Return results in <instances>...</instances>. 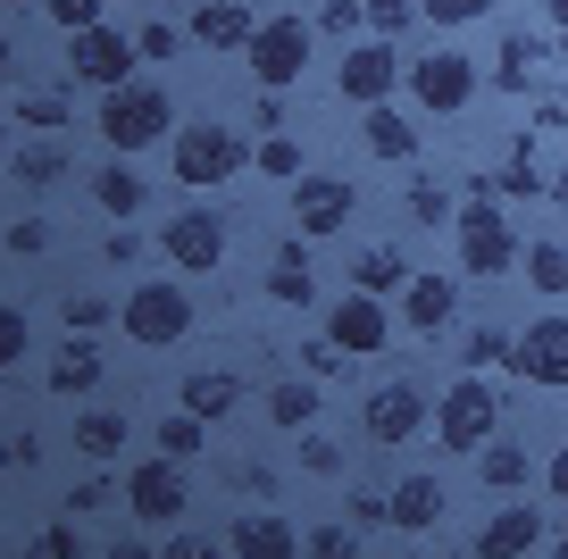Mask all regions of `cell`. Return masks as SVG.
<instances>
[{
    "label": "cell",
    "instance_id": "obj_51",
    "mask_svg": "<svg viewBox=\"0 0 568 559\" xmlns=\"http://www.w3.org/2000/svg\"><path fill=\"white\" fill-rule=\"evenodd\" d=\"M302 367L326 385V376H352V350H335V343H302Z\"/></svg>",
    "mask_w": 568,
    "mask_h": 559
},
{
    "label": "cell",
    "instance_id": "obj_6",
    "mask_svg": "<svg viewBox=\"0 0 568 559\" xmlns=\"http://www.w3.org/2000/svg\"><path fill=\"white\" fill-rule=\"evenodd\" d=\"M402 84H409L402 51H393V42H376V34H368V42H352V51L335 59V92H343L352 109H385Z\"/></svg>",
    "mask_w": 568,
    "mask_h": 559
},
{
    "label": "cell",
    "instance_id": "obj_4",
    "mask_svg": "<svg viewBox=\"0 0 568 559\" xmlns=\"http://www.w3.org/2000/svg\"><path fill=\"white\" fill-rule=\"evenodd\" d=\"M118 326H125L134 350H176L184 334H193V301H184V284H134Z\"/></svg>",
    "mask_w": 568,
    "mask_h": 559
},
{
    "label": "cell",
    "instance_id": "obj_36",
    "mask_svg": "<svg viewBox=\"0 0 568 559\" xmlns=\"http://www.w3.org/2000/svg\"><path fill=\"white\" fill-rule=\"evenodd\" d=\"M409 217H418V226H452V184H435V175H418V184H409Z\"/></svg>",
    "mask_w": 568,
    "mask_h": 559
},
{
    "label": "cell",
    "instance_id": "obj_21",
    "mask_svg": "<svg viewBox=\"0 0 568 559\" xmlns=\"http://www.w3.org/2000/svg\"><path fill=\"white\" fill-rule=\"evenodd\" d=\"M452 518V485H435V476H402L393 485V526L402 535H426V526Z\"/></svg>",
    "mask_w": 568,
    "mask_h": 559
},
{
    "label": "cell",
    "instance_id": "obj_44",
    "mask_svg": "<svg viewBox=\"0 0 568 559\" xmlns=\"http://www.w3.org/2000/svg\"><path fill=\"white\" fill-rule=\"evenodd\" d=\"M426 9V26H477V18H494V0H418Z\"/></svg>",
    "mask_w": 568,
    "mask_h": 559
},
{
    "label": "cell",
    "instance_id": "obj_12",
    "mask_svg": "<svg viewBox=\"0 0 568 559\" xmlns=\"http://www.w3.org/2000/svg\"><path fill=\"white\" fill-rule=\"evenodd\" d=\"M160 251L184 267V276H210V267L226 260V217H217V210H176L160 226Z\"/></svg>",
    "mask_w": 568,
    "mask_h": 559
},
{
    "label": "cell",
    "instance_id": "obj_62",
    "mask_svg": "<svg viewBox=\"0 0 568 559\" xmlns=\"http://www.w3.org/2000/svg\"><path fill=\"white\" fill-rule=\"evenodd\" d=\"M9 9H26V0H9Z\"/></svg>",
    "mask_w": 568,
    "mask_h": 559
},
{
    "label": "cell",
    "instance_id": "obj_46",
    "mask_svg": "<svg viewBox=\"0 0 568 559\" xmlns=\"http://www.w3.org/2000/svg\"><path fill=\"white\" fill-rule=\"evenodd\" d=\"M109 317H118V301H101V293H75V301H68V326H75V334H101Z\"/></svg>",
    "mask_w": 568,
    "mask_h": 559
},
{
    "label": "cell",
    "instance_id": "obj_1",
    "mask_svg": "<svg viewBox=\"0 0 568 559\" xmlns=\"http://www.w3.org/2000/svg\"><path fill=\"white\" fill-rule=\"evenodd\" d=\"M452 234H460V267L468 276H510L527 251H518V226H510V210L494 201V175H477L468 184V201H460V217H452Z\"/></svg>",
    "mask_w": 568,
    "mask_h": 559
},
{
    "label": "cell",
    "instance_id": "obj_45",
    "mask_svg": "<svg viewBox=\"0 0 568 559\" xmlns=\"http://www.w3.org/2000/svg\"><path fill=\"white\" fill-rule=\"evenodd\" d=\"M302 468H310V476H343V443L310 426V435H302Z\"/></svg>",
    "mask_w": 568,
    "mask_h": 559
},
{
    "label": "cell",
    "instance_id": "obj_38",
    "mask_svg": "<svg viewBox=\"0 0 568 559\" xmlns=\"http://www.w3.org/2000/svg\"><path fill=\"white\" fill-rule=\"evenodd\" d=\"M59 175H68V151H59V134L34 142V151H18V184H59Z\"/></svg>",
    "mask_w": 568,
    "mask_h": 559
},
{
    "label": "cell",
    "instance_id": "obj_37",
    "mask_svg": "<svg viewBox=\"0 0 568 559\" xmlns=\"http://www.w3.org/2000/svg\"><path fill=\"white\" fill-rule=\"evenodd\" d=\"M42 9H51V26L59 34H92V26H109V0H42Z\"/></svg>",
    "mask_w": 568,
    "mask_h": 559
},
{
    "label": "cell",
    "instance_id": "obj_9",
    "mask_svg": "<svg viewBox=\"0 0 568 559\" xmlns=\"http://www.w3.org/2000/svg\"><path fill=\"white\" fill-rule=\"evenodd\" d=\"M184 492H193V485H184V459H168V451L125 468V509H134L142 526H176L184 518Z\"/></svg>",
    "mask_w": 568,
    "mask_h": 559
},
{
    "label": "cell",
    "instance_id": "obj_30",
    "mask_svg": "<svg viewBox=\"0 0 568 559\" xmlns=\"http://www.w3.org/2000/svg\"><path fill=\"white\" fill-rule=\"evenodd\" d=\"M92 201H101V217H134L142 201H151V184H142V175L125 167V159H109V167L92 175Z\"/></svg>",
    "mask_w": 568,
    "mask_h": 559
},
{
    "label": "cell",
    "instance_id": "obj_13",
    "mask_svg": "<svg viewBox=\"0 0 568 559\" xmlns=\"http://www.w3.org/2000/svg\"><path fill=\"white\" fill-rule=\"evenodd\" d=\"M510 376H527V385H544V393H568V317H535V326H518Z\"/></svg>",
    "mask_w": 568,
    "mask_h": 559
},
{
    "label": "cell",
    "instance_id": "obj_27",
    "mask_svg": "<svg viewBox=\"0 0 568 559\" xmlns=\"http://www.w3.org/2000/svg\"><path fill=\"white\" fill-rule=\"evenodd\" d=\"M359 134H368L376 159H418V125H409L393 101H385V109H359Z\"/></svg>",
    "mask_w": 568,
    "mask_h": 559
},
{
    "label": "cell",
    "instance_id": "obj_2",
    "mask_svg": "<svg viewBox=\"0 0 568 559\" xmlns=\"http://www.w3.org/2000/svg\"><path fill=\"white\" fill-rule=\"evenodd\" d=\"M101 142L109 151H160V142H176V101H168V84H118L101 92Z\"/></svg>",
    "mask_w": 568,
    "mask_h": 559
},
{
    "label": "cell",
    "instance_id": "obj_16",
    "mask_svg": "<svg viewBox=\"0 0 568 559\" xmlns=\"http://www.w3.org/2000/svg\"><path fill=\"white\" fill-rule=\"evenodd\" d=\"M452 309H460V284H452L444 267H418V276L402 284V326L409 334H444Z\"/></svg>",
    "mask_w": 568,
    "mask_h": 559
},
{
    "label": "cell",
    "instance_id": "obj_35",
    "mask_svg": "<svg viewBox=\"0 0 568 559\" xmlns=\"http://www.w3.org/2000/svg\"><path fill=\"white\" fill-rule=\"evenodd\" d=\"M201 443H210V418H193V409L160 418V451H168V459H184V468H193V459H201Z\"/></svg>",
    "mask_w": 568,
    "mask_h": 559
},
{
    "label": "cell",
    "instance_id": "obj_60",
    "mask_svg": "<svg viewBox=\"0 0 568 559\" xmlns=\"http://www.w3.org/2000/svg\"><path fill=\"white\" fill-rule=\"evenodd\" d=\"M560 101H568V68H560Z\"/></svg>",
    "mask_w": 568,
    "mask_h": 559
},
{
    "label": "cell",
    "instance_id": "obj_48",
    "mask_svg": "<svg viewBox=\"0 0 568 559\" xmlns=\"http://www.w3.org/2000/svg\"><path fill=\"white\" fill-rule=\"evenodd\" d=\"M368 26V0H326L318 9V34H359Z\"/></svg>",
    "mask_w": 568,
    "mask_h": 559
},
{
    "label": "cell",
    "instance_id": "obj_15",
    "mask_svg": "<svg viewBox=\"0 0 568 559\" xmlns=\"http://www.w3.org/2000/svg\"><path fill=\"white\" fill-rule=\"evenodd\" d=\"M326 343L352 350V359L385 350V301H376V293H343L335 309H326Z\"/></svg>",
    "mask_w": 568,
    "mask_h": 559
},
{
    "label": "cell",
    "instance_id": "obj_5",
    "mask_svg": "<svg viewBox=\"0 0 568 559\" xmlns=\"http://www.w3.org/2000/svg\"><path fill=\"white\" fill-rule=\"evenodd\" d=\"M494 435H501V393L477 385V376H460V385L435 402V443H444V451H485Z\"/></svg>",
    "mask_w": 568,
    "mask_h": 559
},
{
    "label": "cell",
    "instance_id": "obj_56",
    "mask_svg": "<svg viewBox=\"0 0 568 559\" xmlns=\"http://www.w3.org/2000/svg\"><path fill=\"white\" fill-rule=\"evenodd\" d=\"M101 559H168V551H151V542H109Z\"/></svg>",
    "mask_w": 568,
    "mask_h": 559
},
{
    "label": "cell",
    "instance_id": "obj_23",
    "mask_svg": "<svg viewBox=\"0 0 568 559\" xmlns=\"http://www.w3.org/2000/svg\"><path fill=\"white\" fill-rule=\"evenodd\" d=\"M234 559H302V535H293V526H284V518H267V509H260V518H234Z\"/></svg>",
    "mask_w": 568,
    "mask_h": 559
},
{
    "label": "cell",
    "instance_id": "obj_3",
    "mask_svg": "<svg viewBox=\"0 0 568 559\" xmlns=\"http://www.w3.org/2000/svg\"><path fill=\"white\" fill-rule=\"evenodd\" d=\"M168 167H176L184 193H217V184H234V175L251 167V142L234 134V125H217V118H193L176 134V151H168Z\"/></svg>",
    "mask_w": 568,
    "mask_h": 559
},
{
    "label": "cell",
    "instance_id": "obj_39",
    "mask_svg": "<svg viewBox=\"0 0 568 559\" xmlns=\"http://www.w3.org/2000/svg\"><path fill=\"white\" fill-rule=\"evenodd\" d=\"M468 367H510L518 359V334H501V326H477L468 334V350H460Z\"/></svg>",
    "mask_w": 568,
    "mask_h": 559
},
{
    "label": "cell",
    "instance_id": "obj_10",
    "mask_svg": "<svg viewBox=\"0 0 568 559\" xmlns=\"http://www.w3.org/2000/svg\"><path fill=\"white\" fill-rule=\"evenodd\" d=\"M134 68H142V51H134V34H118V26H92V34L68 42V75L75 84L118 92V84H134Z\"/></svg>",
    "mask_w": 568,
    "mask_h": 559
},
{
    "label": "cell",
    "instance_id": "obj_11",
    "mask_svg": "<svg viewBox=\"0 0 568 559\" xmlns=\"http://www.w3.org/2000/svg\"><path fill=\"white\" fill-rule=\"evenodd\" d=\"M352 210H359L352 175H318V167H310L302 184H293V234H310V243L343 234V226H352Z\"/></svg>",
    "mask_w": 568,
    "mask_h": 559
},
{
    "label": "cell",
    "instance_id": "obj_61",
    "mask_svg": "<svg viewBox=\"0 0 568 559\" xmlns=\"http://www.w3.org/2000/svg\"><path fill=\"white\" fill-rule=\"evenodd\" d=\"M176 9H201V0H176Z\"/></svg>",
    "mask_w": 568,
    "mask_h": 559
},
{
    "label": "cell",
    "instance_id": "obj_7",
    "mask_svg": "<svg viewBox=\"0 0 568 559\" xmlns=\"http://www.w3.org/2000/svg\"><path fill=\"white\" fill-rule=\"evenodd\" d=\"M310 51H318L310 18H267V26H260V42L243 51V59H251V84H260V92H284V84H302Z\"/></svg>",
    "mask_w": 568,
    "mask_h": 559
},
{
    "label": "cell",
    "instance_id": "obj_43",
    "mask_svg": "<svg viewBox=\"0 0 568 559\" xmlns=\"http://www.w3.org/2000/svg\"><path fill=\"white\" fill-rule=\"evenodd\" d=\"M302 559H359V535L352 526H318V535H302Z\"/></svg>",
    "mask_w": 568,
    "mask_h": 559
},
{
    "label": "cell",
    "instance_id": "obj_41",
    "mask_svg": "<svg viewBox=\"0 0 568 559\" xmlns=\"http://www.w3.org/2000/svg\"><path fill=\"white\" fill-rule=\"evenodd\" d=\"M134 51L151 59V68H168V59L184 51V34H176V26H168V18H151V26H134Z\"/></svg>",
    "mask_w": 568,
    "mask_h": 559
},
{
    "label": "cell",
    "instance_id": "obj_24",
    "mask_svg": "<svg viewBox=\"0 0 568 559\" xmlns=\"http://www.w3.org/2000/svg\"><path fill=\"white\" fill-rule=\"evenodd\" d=\"M318 418H326V402H318V376H293V385H267V426H284V435H310Z\"/></svg>",
    "mask_w": 568,
    "mask_h": 559
},
{
    "label": "cell",
    "instance_id": "obj_25",
    "mask_svg": "<svg viewBox=\"0 0 568 559\" xmlns=\"http://www.w3.org/2000/svg\"><path fill=\"white\" fill-rule=\"evenodd\" d=\"M477 485H485V492H518V485H535V459H527V443L494 435V443L477 451Z\"/></svg>",
    "mask_w": 568,
    "mask_h": 559
},
{
    "label": "cell",
    "instance_id": "obj_47",
    "mask_svg": "<svg viewBox=\"0 0 568 559\" xmlns=\"http://www.w3.org/2000/svg\"><path fill=\"white\" fill-rule=\"evenodd\" d=\"M26 343H34V334H26V309L9 301V309H0V367H18V359H26Z\"/></svg>",
    "mask_w": 568,
    "mask_h": 559
},
{
    "label": "cell",
    "instance_id": "obj_50",
    "mask_svg": "<svg viewBox=\"0 0 568 559\" xmlns=\"http://www.w3.org/2000/svg\"><path fill=\"white\" fill-rule=\"evenodd\" d=\"M42 251H51V226H42V217H18V226H9V260H42Z\"/></svg>",
    "mask_w": 568,
    "mask_h": 559
},
{
    "label": "cell",
    "instance_id": "obj_32",
    "mask_svg": "<svg viewBox=\"0 0 568 559\" xmlns=\"http://www.w3.org/2000/svg\"><path fill=\"white\" fill-rule=\"evenodd\" d=\"M544 184H551V175L535 167V142H518V151L494 167V201H527V193H544Z\"/></svg>",
    "mask_w": 568,
    "mask_h": 559
},
{
    "label": "cell",
    "instance_id": "obj_59",
    "mask_svg": "<svg viewBox=\"0 0 568 559\" xmlns=\"http://www.w3.org/2000/svg\"><path fill=\"white\" fill-rule=\"evenodd\" d=\"M551 559H568V535H560V542H551Z\"/></svg>",
    "mask_w": 568,
    "mask_h": 559
},
{
    "label": "cell",
    "instance_id": "obj_26",
    "mask_svg": "<svg viewBox=\"0 0 568 559\" xmlns=\"http://www.w3.org/2000/svg\"><path fill=\"white\" fill-rule=\"evenodd\" d=\"M184 409H193V418H234V409H243V376H226V367L184 376Z\"/></svg>",
    "mask_w": 568,
    "mask_h": 559
},
{
    "label": "cell",
    "instance_id": "obj_8",
    "mask_svg": "<svg viewBox=\"0 0 568 559\" xmlns=\"http://www.w3.org/2000/svg\"><path fill=\"white\" fill-rule=\"evenodd\" d=\"M409 101H418L426 118H460V109L477 101V68H468L460 51H426V59H409Z\"/></svg>",
    "mask_w": 568,
    "mask_h": 559
},
{
    "label": "cell",
    "instance_id": "obj_29",
    "mask_svg": "<svg viewBox=\"0 0 568 559\" xmlns=\"http://www.w3.org/2000/svg\"><path fill=\"white\" fill-rule=\"evenodd\" d=\"M68 118H75L68 84H26L18 92V125H34V134H68Z\"/></svg>",
    "mask_w": 568,
    "mask_h": 559
},
{
    "label": "cell",
    "instance_id": "obj_42",
    "mask_svg": "<svg viewBox=\"0 0 568 559\" xmlns=\"http://www.w3.org/2000/svg\"><path fill=\"white\" fill-rule=\"evenodd\" d=\"M18 559H84V542H75V526H42V535H26Z\"/></svg>",
    "mask_w": 568,
    "mask_h": 559
},
{
    "label": "cell",
    "instance_id": "obj_20",
    "mask_svg": "<svg viewBox=\"0 0 568 559\" xmlns=\"http://www.w3.org/2000/svg\"><path fill=\"white\" fill-rule=\"evenodd\" d=\"M267 301H276V309H318V276H310V234H293V243L276 251V267H267Z\"/></svg>",
    "mask_w": 568,
    "mask_h": 559
},
{
    "label": "cell",
    "instance_id": "obj_19",
    "mask_svg": "<svg viewBox=\"0 0 568 559\" xmlns=\"http://www.w3.org/2000/svg\"><path fill=\"white\" fill-rule=\"evenodd\" d=\"M101 376H109V350L92 343V334H68L59 359H51V393L59 402H84V393H101Z\"/></svg>",
    "mask_w": 568,
    "mask_h": 559
},
{
    "label": "cell",
    "instance_id": "obj_52",
    "mask_svg": "<svg viewBox=\"0 0 568 559\" xmlns=\"http://www.w3.org/2000/svg\"><path fill=\"white\" fill-rule=\"evenodd\" d=\"M168 559H234V542H210V535H184V542H168Z\"/></svg>",
    "mask_w": 568,
    "mask_h": 559
},
{
    "label": "cell",
    "instance_id": "obj_54",
    "mask_svg": "<svg viewBox=\"0 0 568 559\" xmlns=\"http://www.w3.org/2000/svg\"><path fill=\"white\" fill-rule=\"evenodd\" d=\"M101 251H109V267H125V260H142V243H134V234H125V226H109V243H101Z\"/></svg>",
    "mask_w": 568,
    "mask_h": 559
},
{
    "label": "cell",
    "instance_id": "obj_58",
    "mask_svg": "<svg viewBox=\"0 0 568 559\" xmlns=\"http://www.w3.org/2000/svg\"><path fill=\"white\" fill-rule=\"evenodd\" d=\"M544 193H551V201H568V167H560V175H551V184H544Z\"/></svg>",
    "mask_w": 568,
    "mask_h": 559
},
{
    "label": "cell",
    "instance_id": "obj_53",
    "mask_svg": "<svg viewBox=\"0 0 568 559\" xmlns=\"http://www.w3.org/2000/svg\"><path fill=\"white\" fill-rule=\"evenodd\" d=\"M118 501V476H92V485H75V518H84V509H109Z\"/></svg>",
    "mask_w": 568,
    "mask_h": 559
},
{
    "label": "cell",
    "instance_id": "obj_22",
    "mask_svg": "<svg viewBox=\"0 0 568 559\" xmlns=\"http://www.w3.org/2000/svg\"><path fill=\"white\" fill-rule=\"evenodd\" d=\"M535 75H544V34H510V42H501V59H494V92L527 101V92H544Z\"/></svg>",
    "mask_w": 568,
    "mask_h": 559
},
{
    "label": "cell",
    "instance_id": "obj_33",
    "mask_svg": "<svg viewBox=\"0 0 568 559\" xmlns=\"http://www.w3.org/2000/svg\"><path fill=\"white\" fill-rule=\"evenodd\" d=\"M75 451L84 459H118L125 451V418L118 409H84V418H75Z\"/></svg>",
    "mask_w": 568,
    "mask_h": 559
},
{
    "label": "cell",
    "instance_id": "obj_14",
    "mask_svg": "<svg viewBox=\"0 0 568 559\" xmlns=\"http://www.w3.org/2000/svg\"><path fill=\"white\" fill-rule=\"evenodd\" d=\"M418 426H435V409H426V393H418V385H376V393H368V409H359V435L385 443V451H393V443H409Z\"/></svg>",
    "mask_w": 568,
    "mask_h": 559
},
{
    "label": "cell",
    "instance_id": "obj_34",
    "mask_svg": "<svg viewBox=\"0 0 568 559\" xmlns=\"http://www.w3.org/2000/svg\"><path fill=\"white\" fill-rule=\"evenodd\" d=\"M251 167H260V175H276V184H302V175H310V159H302V142H293V134H260Z\"/></svg>",
    "mask_w": 568,
    "mask_h": 559
},
{
    "label": "cell",
    "instance_id": "obj_18",
    "mask_svg": "<svg viewBox=\"0 0 568 559\" xmlns=\"http://www.w3.org/2000/svg\"><path fill=\"white\" fill-rule=\"evenodd\" d=\"M260 26L267 18H251L243 0H201V9H193V42H201V51H251Z\"/></svg>",
    "mask_w": 568,
    "mask_h": 559
},
{
    "label": "cell",
    "instance_id": "obj_28",
    "mask_svg": "<svg viewBox=\"0 0 568 559\" xmlns=\"http://www.w3.org/2000/svg\"><path fill=\"white\" fill-rule=\"evenodd\" d=\"M409 276H418V267H409L393 243H368V251L352 260V284H359V293H376V301H385V293H402Z\"/></svg>",
    "mask_w": 568,
    "mask_h": 559
},
{
    "label": "cell",
    "instance_id": "obj_55",
    "mask_svg": "<svg viewBox=\"0 0 568 559\" xmlns=\"http://www.w3.org/2000/svg\"><path fill=\"white\" fill-rule=\"evenodd\" d=\"M544 492H560V501H568V443L551 451V468H544Z\"/></svg>",
    "mask_w": 568,
    "mask_h": 559
},
{
    "label": "cell",
    "instance_id": "obj_57",
    "mask_svg": "<svg viewBox=\"0 0 568 559\" xmlns=\"http://www.w3.org/2000/svg\"><path fill=\"white\" fill-rule=\"evenodd\" d=\"M544 18H551V34H560V42H568V0H551Z\"/></svg>",
    "mask_w": 568,
    "mask_h": 559
},
{
    "label": "cell",
    "instance_id": "obj_31",
    "mask_svg": "<svg viewBox=\"0 0 568 559\" xmlns=\"http://www.w3.org/2000/svg\"><path fill=\"white\" fill-rule=\"evenodd\" d=\"M518 276H527V284H535L544 301H560V293H568V243H527Z\"/></svg>",
    "mask_w": 568,
    "mask_h": 559
},
{
    "label": "cell",
    "instance_id": "obj_49",
    "mask_svg": "<svg viewBox=\"0 0 568 559\" xmlns=\"http://www.w3.org/2000/svg\"><path fill=\"white\" fill-rule=\"evenodd\" d=\"M352 526H393V485H385V492L359 485V492H352Z\"/></svg>",
    "mask_w": 568,
    "mask_h": 559
},
{
    "label": "cell",
    "instance_id": "obj_17",
    "mask_svg": "<svg viewBox=\"0 0 568 559\" xmlns=\"http://www.w3.org/2000/svg\"><path fill=\"white\" fill-rule=\"evenodd\" d=\"M535 542H544V518H535V501H510V509H494V518L477 526V559H527Z\"/></svg>",
    "mask_w": 568,
    "mask_h": 559
},
{
    "label": "cell",
    "instance_id": "obj_40",
    "mask_svg": "<svg viewBox=\"0 0 568 559\" xmlns=\"http://www.w3.org/2000/svg\"><path fill=\"white\" fill-rule=\"evenodd\" d=\"M402 26H426L418 0H368V34H376V42H393Z\"/></svg>",
    "mask_w": 568,
    "mask_h": 559
}]
</instances>
